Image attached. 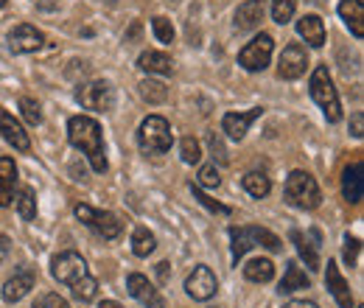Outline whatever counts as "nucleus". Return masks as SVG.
I'll use <instances>...</instances> for the list:
<instances>
[{
  "label": "nucleus",
  "mask_w": 364,
  "mask_h": 308,
  "mask_svg": "<svg viewBox=\"0 0 364 308\" xmlns=\"http://www.w3.org/2000/svg\"><path fill=\"white\" fill-rule=\"evenodd\" d=\"M68 140L73 149L85 152L90 160L92 171L104 174L107 171V154H104V132L101 124L90 115H73L68 121Z\"/></svg>",
  "instance_id": "f257e3e1"
},
{
  "label": "nucleus",
  "mask_w": 364,
  "mask_h": 308,
  "mask_svg": "<svg viewBox=\"0 0 364 308\" xmlns=\"http://www.w3.org/2000/svg\"><path fill=\"white\" fill-rule=\"evenodd\" d=\"M309 92L311 98L317 101V107L325 112L328 124H339L342 121V104H339V95H336V87L331 82V73L325 65H317L314 73H311V82H309Z\"/></svg>",
  "instance_id": "f03ea898"
},
{
  "label": "nucleus",
  "mask_w": 364,
  "mask_h": 308,
  "mask_svg": "<svg viewBox=\"0 0 364 308\" xmlns=\"http://www.w3.org/2000/svg\"><path fill=\"white\" fill-rule=\"evenodd\" d=\"M174 143L171 124L163 115H149L140 129H137V146L143 149V154H166Z\"/></svg>",
  "instance_id": "7ed1b4c3"
},
{
  "label": "nucleus",
  "mask_w": 364,
  "mask_h": 308,
  "mask_svg": "<svg viewBox=\"0 0 364 308\" xmlns=\"http://www.w3.org/2000/svg\"><path fill=\"white\" fill-rule=\"evenodd\" d=\"M286 202L300 208V211H314L322 202L317 179L309 171H291L286 179Z\"/></svg>",
  "instance_id": "20e7f679"
},
{
  "label": "nucleus",
  "mask_w": 364,
  "mask_h": 308,
  "mask_svg": "<svg viewBox=\"0 0 364 308\" xmlns=\"http://www.w3.org/2000/svg\"><path fill=\"white\" fill-rule=\"evenodd\" d=\"M230 241H232V261L235 264H238V258L247 255V250H252L258 244L272 250V253L280 250V238L264 227H230Z\"/></svg>",
  "instance_id": "39448f33"
},
{
  "label": "nucleus",
  "mask_w": 364,
  "mask_h": 308,
  "mask_svg": "<svg viewBox=\"0 0 364 308\" xmlns=\"http://www.w3.org/2000/svg\"><path fill=\"white\" fill-rule=\"evenodd\" d=\"M73 213H76V219L79 221H85L95 235H101V238H107V241L118 238L121 230H124V224H121V219H118L115 213L98 211V208H92V205H85V202H79V205L73 208Z\"/></svg>",
  "instance_id": "423d86ee"
},
{
  "label": "nucleus",
  "mask_w": 364,
  "mask_h": 308,
  "mask_svg": "<svg viewBox=\"0 0 364 308\" xmlns=\"http://www.w3.org/2000/svg\"><path fill=\"white\" fill-rule=\"evenodd\" d=\"M272 51H274V40L269 34H258L252 43H247L238 53V65L250 73H258L264 70L269 62H272Z\"/></svg>",
  "instance_id": "0eeeda50"
},
{
  "label": "nucleus",
  "mask_w": 364,
  "mask_h": 308,
  "mask_svg": "<svg viewBox=\"0 0 364 308\" xmlns=\"http://www.w3.org/2000/svg\"><path fill=\"white\" fill-rule=\"evenodd\" d=\"M76 101H79L85 110L109 112V110L115 107V90H112L109 82H87V85H79Z\"/></svg>",
  "instance_id": "6e6552de"
},
{
  "label": "nucleus",
  "mask_w": 364,
  "mask_h": 308,
  "mask_svg": "<svg viewBox=\"0 0 364 308\" xmlns=\"http://www.w3.org/2000/svg\"><path fill=\"white\" fill-rule=\"evenodd\" d=\"M306 68H309V51L297 43L286 45L277 59V76L291 82V79H300L306 73Z\"/></svg>",
  "instance_id": "1a4fd4ad"
},
{
  "label": "nucleus",
  "mask_w": 364,
  "mask_h": 308,
  "mask_svg": "<svg viewBox=\"0 0 364 308\" xmlns=\"http://www.w3.org/2000/svg\"><path fill=\"white\" fill-rule=\"evenodd\" d=\"M50 275L59 280V283H76L79 277L87 275V264L79 253H59L53 261H50Z\"/></svg>",
  "instance_id": "9d476101"
},
{
  "label": "nucleus",
  "mask_w": 364,
  "mask_h": 308,
  "mask_svg": "<svg viewBox=\"0 0 364 308\" xmlns=\"http://www.w3.org/2000/svg\"><path fill=\"white\" fill-rule=\"evenodd\" d=\"M216 289H219V283H216V275L210 272V266H196V269L188 275V280H185L188 297H193V300H199V303L210 300V297L216 294Z\"/></svg>",
  "instance_id": "9b49d317"
},
{
  "label": "nucleus",
  "mask_w": 364,
  "mask_h": 308,
  "mask_svg": "<svg viewBox=\"0 0 364 308\" xmlns=\"http://www.w3.org/2000/svg\"><path fill=\"white\" fill-rule=\"evenodd\" d=\"M46 45V34L28 23H20L9 31V51L11 53H34Z\"/></svg>",
  "instance_id": "f8f14e48"
},
{
  "label": "nucleus",
  "mask_w": 364,
  "mask_h": 308,
  "mask_svg": "<svg viewBox=\"0 0 364 308\" xmlns=\"http://www.w3.org/2000/svg\"><path fill=\"white\" fill-rule=\"evenodd\" d=\"M127 289H129V294H132L143 308H166V300L160 297V292H157V289L149 283V277L140 275V272H132V275L127 277Z\"/></svg>",
  "instance_id": "ddd939ff"
},
{
  "label": "nucleus",
  "mask_w": 364,
  "mask_h": 308,
  "mask_svg": "<svg viewBox=\"0 0 364 308\" xmlns=\"http://www.w3.org/2000/svg\"><path fill=\"white\" fill-rule=\"evenodd\" d=\"M34 283H37L34 269H28V266L17 269L14 277H9V280L3 283V300H6V303H17V300H23V297L34 289Z\"/></svg>",
  "instance_id": "4468645a"
},
{
  "label": "nucleus",
  "mask_w": 364,
  "mask_h": 308,
  "mask_svg": "<svg viewBox=\"0 0 364 308\" xmlns=\"http://www.w3.org/2000/svg\"><path fill=\"white\" fill-rule=\"evenodd\" d=\"M264 14H267V6L264 0H247L235 9V28L238 31H255L261 23H264Z\"/></svg>",
  "instance_id": "2eb2a0df"
},
{
  "label": "nucleus",
  "mask_w": 364,
  "mask_h": 308,
  "mask_svg": "<svg viewBox=\"0 0 364 308\" xmlns=\"http://www.w3.org/2000/svg\"><path fill=\"white\" fill-rule=\"evenodd\" d=\"M325 286H328V292L333 294V300L339 303V308H353V294H350V286H348V280L342 277V272H339L336 261H328Z\"/></svg>",
  "instance_id": "dca6fc26"
},
{
  "label": "nucleus",
  "mask_w": 364,
  "mask_h": 308,
  "mask_svg": "<svg viewBox=\"0 0 364 308\" xmlns=\"http://www.w3.org/2000/svg\"><path fill=\"white\" fill-rule=\"evenodd\" d=\"M0 134H3V140H6L9 146H14L17 152H28V149H31V140H28L26 129H23L20 121H17L11 112H6V110H0Z\"/></svg>",
  "instance_id": "f3484780"
},
{
  "label": "nucleus",
  "mask_w": 364,
  "mask_h": 308,
  "mask_svg": "<svg viewBox=\"0 0 364 308\" xmlns=\"http://www.w3.org/2000/svg\"><path fill=\"white\" fill-rule=\"evenodd\" d=\"M261 107H255V110H250V112H228L225 118H222V129L228 134L230 140H241L244 134L250 132V127H252V121L255 118H261Z\"/></svg>",
  "instance_id": "a211bd4d"
},
{
  "label": "nucleus",
  "mask_w": 364,
  "mask_h": 308,
  "mask_svg": "<svg viewBox=\"0 0 364 308\" xmlns=\"http://www.w3.org/2000/svg\"><path fill=\"white\" fill-rule=\"evenodd\" d=\"M342 193H345V199H348L350 205H359V202H362L364 182H362V163H359V160L345 169V174H342Z\"/></svg>",
  "instance_id": "6ab92c4d"
},
{
  "label": "nucleus",
  "mask_w": 364,
  "mask_h": 308,
  "mask_svg": "<svg viewBox=\"0 0 364 308\" xmlns=\"http://www.w3.org/2000/svg\"><path fill=\"white\" fill-rule=\"evenodd\" d=\"M137 68L146 70L149 76H151V73H154V76H168V73L174 70V62H171V56L163 53V51H146V53H140Z\"/></svg>",
  "instance_id": "aec40b11"
},
{
  "label": "nucleus",
  "mask_w": 364,
  "mask_h": 308,
  "mask_svg": "<svg viewBox=\"0 0 364 308\" xmlns=\"http://www.w3.org/2000/svg\"><path fill=\"white\" fill-rule=\"evenodd\" d=\"M297 34L311 45V48H322L325 45V23L319 14H306L297 20Z\"/></svg>",
  "instance_id": "412c9836"
},
{
  "label": "nucleus",
  "mask_w": 364,
  "mask_h": 308,
  "mask_svg": "<svg viewBox=\"0 0 364 308\" xmlns=\"http://www.w3.org/2000/svg\"><path fill=\"white\" fill-rule=\"evenodd\" d=\"M17 188V166L11 157H0V208H9Z\"/></svg>",
  "instance_id": "4be33fe9"
},
{
  "label": "nucleus",
  "mask_w": 364,
  "mask_h": 308,
  "mask_svg": "<svg viewBox=\"0 0 364 308\" xmlns=\"http://www.w3.org/2000/svg\"><path fill=\"white\" fill-rule=\"evenodd\" d=\"M339 17L348 23V28L353 31V37H364V6L362 0H342L339 3Z\"/></svg>",
  "instance_id": "5701e85b"
},
{
  "label": "nucleus",
  "mask_w": 364,
  "mask_h": 308,
  "mask_svg": "<svg viewBox=\"0 0 364 308\" xmlns=\"http://www.w3.org/2000/svg\"><path fill=\"white\" fill-rule=\"evenodd\" d=\"M291 241L300 253V258L306 261L309 269H319V244H311V233H303V230H291Z\"/></svg>",
  "instance_id": "b1692460"
},
{
  "label": "nucleus",
  "mask_w": 364,
  "mask_h": 308,
  "mask_svg": "<svg viewBox=\"0 0 364 308\" xmlns=\"http://www.w3.org/2000/svg\"><path fill=\"white\" fill-rule=\"evenodd\" d=\"M309 286H311L309 275L300 269L297 261H289V264H286V275H283V280H280V292H283V294H291V292H300V289H309Z\"/></svg>",
  "instance_id": "393cba45"
},
{
  "label": "nucleus",
  "mask_w": 364,
  "mask_h": 308,
  "mask_svg": "<svg viewBox=\"0 0 364 308\" xmlns=\"http://www.w3.org/2000/svg\"><path fill=\"white\" fill-rule=\"evenodd\" d=\"M244 277L252 280V283H269L274 277V264L269 258H252L244 266Z\"/></svg>",
  "instance_id": "a878e982"
},
{
  "label": "nucleus",
  "mask_w": 364,
  "mask_h": 308,
  "mask_svg": "<svg viewBox=\"0 0 364 308\" xmlns=\"http://www.w3.org/2000/svg\"><path fill=\"white\" fill-rule=\"evenodd\" d=\"M241 185H244V191H247L250 196H255V199H264V196H269V191H272L269 176L261 174V171H250V174L241 179Z\"/></svg>",
  "instance_id": "bb28decb"
},
{
  "label": "nucleus",
  "mask_w": 364,
  "mask_h": 308,
  "mask_svg": "<svg viewBox=\"0 0 364 308\" xmlns=\"http://www.w3.org/2000/svg\"><path fill=\"white\" fill-rule=\"evenodd\" d=\"M154 247H157L154 235L146 227H135V233H132V253H135L137 258H149L154 253Z\"/></svg>",
  "instance_id": "cd10ccee"
},
{
  "label": "nucleus",
  "mask_w": 364,
  "mask_h": 308,
  "mask_svg": "<svg viewBox=\"0 0 364 308\" xmlns=\"http://www.w3.org/2000/svg\"><path fill=\"white\" fill-rule=\"evenodd\" d=\"M70 292H73V297H76L79 303H90L92 297H95V292H98V280H95L92 275H85V277H79L76 283H70Z\"/></svg>",
  "instance_id": "c85d7f7f"
},
{
  "label": "nucleus",
  "mask_w": 364,
  "mask_h": 308,
  "mask_svg": "<svg viewBox=\"0 0 364 308\" xmlns=\"http://www.w3.org/2000/svg\"><path fill=\"white\" fill-rule=\"evenodd\" d=\"M140 95L149 101V104H163L168 98V87L163 82H154V79H146L140 82Z\"/></svg>",
  "instance_id": "c756f323"
},
{
  "label": "nucleus",
  "mask_w": 364,
  "mask_h": 308,
  "mask_svg": "<svg viewBox=\"0 0 364 308\" xmlns=\"http://www.w3.org/2000/svg\"><path fill=\"white\" fill-rule=\"evenodd\" d=\"M14 202H17V211H20V216L26 221H31L37 216V199H34V191L31 188H23Z\"/></svg>",
  "instance_id": "7c9ffc66"
},
{
  "label": "nucleus",
  "mask_w": 364,
  "mask_h": 308,
  "mask_svg": "<svg viewBox=\"0 0 364 308\" xmlns=\"http://www.w3.org/2000/svg\"><path fill=\"white\" fill-rule=\"evenodd\" d=\"M20 110H23V118H26L31 127H40V124H43V110H40V104H37L31 95H23V98H20Z\"/></svg>",
  "instance_id": "2f4dec72"
},
{
  "label": "nucleus",
  "mask_w": 364,
  "mask_h": 308,
  "mask_svg": "<svg viewBox=\"0 0 364 308\" xmlns=\"http://www.w3.org/2000/svg\"><path fill=\"white\" fill-rule=\"evenodd\" d=\"M191 193H193V199H199V205H205L210 213H222V216H228V213H230L228 205H222V202L210 199V196H208V193H205L199 185H193V182H191Z\"/></svg>",
  "instance_id": "473e14b6"
},
{
  "label": "nucleus",
  "mask_w": 364,
  "mask_h": 308,
  "mask_svg": "<svg viewBox=\"0 0 364 308\" xmlns=\"http://www.w3.org/2000/svg\"><path fill=\"white\" fill-rule=\"evenodd\" d=\"M180 154H182V160H185L188 166L199 163V160H202V146H199V140H196V137H182Z\"/></svg>",
  "instance_id": "72a5a7b5"
},
{
  "label": "nucleus",
  "mask_w": 364,
  "mask_h": 308,
  "mask_svg": "<svg viewBox=\"0 0 364 308\" xmlns=\"http://www.w3.org/2000/svg\"><path fill=\"white\" fill-rule=\"evenodd\" d=\"M151 31H154V37H157L160 43H166V45L174 43V26H171L168 17H154V20H151Z\"/></svg>",
  "instance_id": "f704fd0d"
},
{
  "label": "nucleus",
  "mask_w": 364,
  "mask_h": 308,
  "mask_svg": "<svg viewBox=\"0 0 364 308\" xmlns=\"http://www.w3.org/2000/svg\"><path fill=\"white\" fill-rule=\"evenodd\" d=\"M294 17V0H272V20L277 26H286Z\"/></svg>",
  "instance_id": "c9c22d12"
},
{
  "label": "nucleus",
  "mask_w": 364,
  "mask_h": 308,
  "mask_svg": "<svg viewBox=\"0 0 364 308\" xmlns=\"http://www.w3.org/2000/svg\"><path fill=\"white\" fill-rule=\"evenodd\" d=\"M219 182H222V176H219L216 166H202L199 169V179H196L199 188H219Z\"/></svg>",
  "instance_id": "e433bc0d"
},
{
  "label": "nucleus",
  "mask_w": 364,
  "mask_h": 308,
  "mask_svg": "<svg viewBox=\"0 0 364 308\" xmlns=\"http://www.w3.org/2000/svg\"><path fill=\"white\" fill-rule=\"evenodd\" d=\"M359 250H362V241L353 235H345V261L350 266L359 264Z\"/></svg>",
  "instance_id": "4c0bfd02"
},
{
  "label": "nucleus",
  "mask_w": 364,
  "mask_h": 308,
  "mask_svg": "<svg viewBox=\"0 0 364 308\" xmlns=\"http://www.w3.org/2000/svg\"><path fill=\"white\" fill-rule=\"evenodd\" d=\"M31 308H70V306H68V300H62L59 294H46V297H40Z\"/></svg>",
  "instance_id": "58836bf2"
},
{
  "label": "nucleus",
  "mask_w": 364,
  "mask_h": 308,
  "mask_svg": "<svg viewBox=\"0 0 364 308\" xmlns=\"http://www.w3.org/2000/svg\"><path fill=\"white\" fill-rule=\"evenodd\" d=\"M208 143H210V152H213V157H219V163H228V152H225V146H222L219 134L210 132V134H208Z\"/></svg>",
  "instance_id": "ea45409f"
},
{
  "label": "nucleus",
  "mask_w": 364,
  "mask_h": 308,
  "mask_svg": "<svg viewBox=\"0 0 364 308\" xmlns=\"http://www.w3.org/2000/svg\"><path fill=\"white\" fill-rule=\"evenodd\" d=\"M350 129H353V137H356V140H362V134H364V115L362 112H356V115H353V118H350Z\"/></svg>",
  "instance_id": "a19ab883"
},
{
  "label": "nucleus",
  "mask_w": 364,
  "mask_h": 308,
  "mask_svg": "<svg viewBox=\"0 0 364 308\" xmlns=\"http://www.w3.org/2000/svg\"><path fill=\"white\" fill-rule=\"evenodd\" d=\"M9 253H11V241H9V235H0V264L9 258Z\"/></svg>",
  "instance_id": "79ce46f5"
},
{
  "label": "nucleus",
  "mask_w": 364,
  "mask_h": 308,
  "mask_svg": "<svg viewBox=\"0 0 364 308\" xmlns=\"http://www.w3.org/2000/svg\"><path fill=\"white\" fill-rule=\"evenodd\" d=\"M283 308H317V303H309V300H291V303H286Z\"/></svg>",
  "instance_id": "37998d69"
},
{
  "label": "nucleus",
  "mask_w": 364,
  "mask_h": 308,
  "mask_svg": "<svg viewBox=\"0 0 364 308\" xmlns=\"http://www.w3.org/2000/svg\"><path fill=\"white\" fill-rule=\"evenodd\" d=\"M98 308H124V306H121V303H115V300H104Z\"/></svg>",
  "instance_id": "c03bdc74"
},
{
  "label": "nucleus",
  "mask_w": 364,
  "mask_h": 308,
  "mask_svg": "<svg viewBox=\"0 0 364 308\" xmlns=\"http://www.w3.org/2000/svg\"><path fill=\"white\" fill-rule=\"evenodd\" d=\"M160 277H163V280L168 277V264H160Z\"/></svg>",
  "instance_id": "a18cd8bd"
},
{
  "label": "nucleus",
  "mask_w": 364,
  "mask_h": 308,
  "mask_svg": "<svg viewBox=\"0 0 364 308\" xmlns=\"http://www.w3.org/2000/svg\"><path fill=\"white\" fill-rule=\"evenodd\" d=\"M6 3H9V0H0V9H3V6H6Z\"/></svg>",
  "instance_id": "49530a36"
}]
</instances>
